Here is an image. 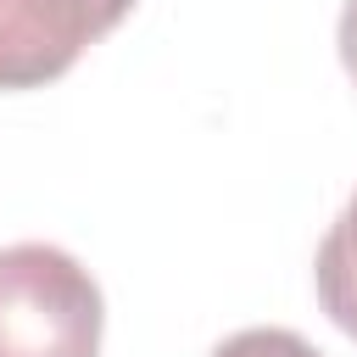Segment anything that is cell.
I'll list each match as a JSON object with an SVG mask.
<instances>
[{
    "label": "cell",
    "mask_w": 357,
    "mask_h": 357,
    "mask_svg": "<svg viewBox=\"0 0 357 357\" xmlns=\"http://www.w3.org/2000/svg\"><path fill=\"white\" fill-rule=\"evenodd\" d=\"M335 50H340V67H346V78L357 84V0H346V6H340V28H335Z\"/></svg>",
    "instance_id": "obj_5"
},
{
    "label": "cell",
    "mask_w": 357,
    "mask_h": 357,
    "mask_svg": "<svg viewBox=\"0 0 357 357\" xmlns=\"http://www.w3.org/2000/svg\"><path fill=\"white\" fill-rule=\"evenodd\" d=\"M106 301L95 273L50 245H0V357H100Z\"/></svg>",
    "instance_id": "obj_1"
},
{
    "label": "cell",
    "mask_w": 357,
    "mask_h": 357,
    "mask_svg": "<svg viewBox=\"0 0 357 357\" xmlns=\"http://www.w3.org/2000/svg\"><path fill=\"white\" fill-rule=\"evenodd\" d=\"M128 11L134 0H0V89L56 84Z\"/></svg>",
    "instance_id": "obj_2"
},
{
    "label": "cell",
    "mask_w": 357,
    "mask_h": 357,
    "mask_svg": "<svg viewBox=\"0 0 357 357\" xmlns=\"http://www.w3.org/2000/svg\"><path fill=\"white\" fill-rule=\"evenodd\" d=\"M206 357H324L312 340H301L296 329H273V324H257V329H234L229 340H218Z\"/></svg>",
    "instance_id": "obj_4"
},
{
    "label": "cell",
    "mask_w": 357,
    "mask_h": 357,
    "mask_svg": "<svg viewBox=\"0 0 357 357\" xmlns=\"http://www.w3.org/2000/svg\"><path fill=\"white\" fill-rule=\"evenodd\" d=\"M312 284H318V307L324 318L357 340V190L340 206V218L324 229L318 257H312Z\"/></svg>",
    "instance_id": "obj_3"
}]
</instances>
